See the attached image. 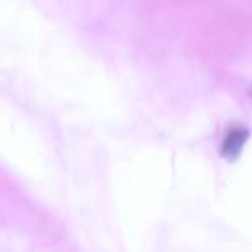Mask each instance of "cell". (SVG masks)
I'll list each match as a JSON object with an SVG mask.
<instances>
[{
  "mask_svg": "<svg viewBox=\"0 0 252 252\" xmlns=\"http://www.w3.org/2000/svg\"><path fill=\"white\" fill-rule=\"evenodd\" d=\"M248 133H245L244 130H235V132H231L228 135L225 140V144H224V155L226 158H233L240 153L241 147L244 145L245 140L248 139Z\"/></svg>",
  "mask_w": 252,
  "mask_h": 252,
  "instance_id": "6da1fadb",
  "label": "cell"
}]
</instances>
